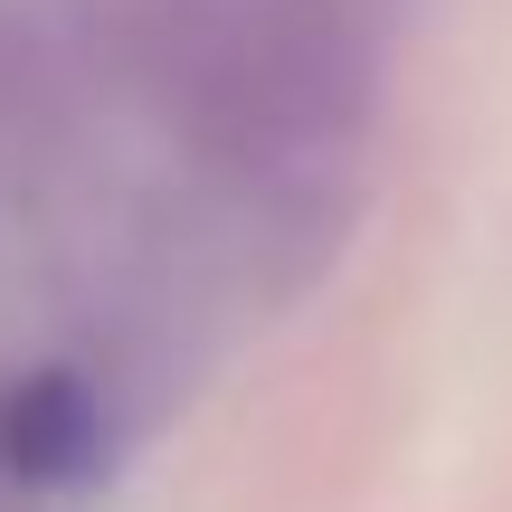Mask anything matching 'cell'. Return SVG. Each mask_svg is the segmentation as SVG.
<instances>
[{
	"instance_id": "7a4b0ae2",
	"label": "cell",
	"mask_w": 512,
	"mask_h": 512,
	"mask_svg": "<svg viewBox=\"0 0 512 512\" xmlns=\"http://www.w3.org/2000/svg\"><path fill=\"white\" fill-rule=\"evenodd\" d=\"M76 389L67 380H38V389H19L10 408H0V456L19 465V475H48V465H67V446L86 437V427H76Z\"/></svg>"
},
{
	"instance_id": "6da1fadb",
	"label": "cell",
	"mask_w": 512,
	"mask_h": 512,
	"mask_svg": "<svg viewBox=\"0 0 512 512\" xmlns=\"http://www.w3.org/2000/svg\"><path fill=\"white\" fill-rule=\"evenodd\" d=\"M181 124L238 171H285L351 143L370 114V48L313 10H209L162 57Z\"/></svg>"
}]
</instances>
